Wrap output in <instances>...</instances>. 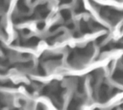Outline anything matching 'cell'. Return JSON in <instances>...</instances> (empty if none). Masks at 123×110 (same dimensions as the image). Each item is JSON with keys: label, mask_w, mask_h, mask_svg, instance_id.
Returning <instances> with one entry per match:
<instances>
[{"label": "cell", "mask_w": 123, "mask_h": 110, "mask_svg": "<svg viewBox=\"0 0 123 110\" xmlns=\"http://www.w3.org/2000/svg\"><path fill=\"white\" fill-rule=\"evenodd\" d=\"M104 39H105V36H104V35H102V36H100L96 41H97V43L99 44V43H101L102 41H104Z\"/></svg>", "instance_id": "obj_4"}, {"label": "cell", "mask_w": 123, "mask_h": 110, "mask_svg": "<svg viewBox=\"0 0 123 110\" xmlns=\"http://www.w3.org/2000/svg\"><path fill=\"white\" fill-rule=\"evenodd\" d=\"M43 25H44L43 23H39L38 24V29H42L43 28Z\"/></svg>", "instance_id": "obj_6"}, {"label": "cell", "mask_w": 123, "mask_h": 110, "mask_svg": "<svg viewBox=\"0 0 123 110\" xmlns=\"http://www.w3.org/2000/svg\"><path fill=\"white\" fill-rule=\"evenodd\" d=\"M61 14H62V18H64L65 20H68V19L71 17V12H70L68 10H63V11H62Z\"/></svg>", "instance_id": "obj_2"}, {"label": "cell", "mask_w": 123, "mask_h": 110, "mask_svg": "<svg viewBox=\"0 0 123 110\" xmlns=\"http://www.w3.org/2000/svg\"><path fill=\"white\" fill-rule=\"evenodd\" d=\"M75 11H76L77 13H80V12L84 11V4H83V2H82L81 0H79V2H78V4H77V7H76Z\"/></svg>", "instance_id": "obj_3"}, {"label": "cell", "mask_w": 123, "mask_h": 110, "mask_svg": "<svg viewBox=\"0 0 123 110\" xmlns=\"http://www.w3.org/2000/svg\"><path fill=\"white\" fill-rule=\"evenodd\" d=\"M17 8H18V10L20 11H22V12H25V11H28V7H27V5L22 1V0H19L18 1V3H17Z\"/></svg>", "instance_id": "obj_1"}, {"label": "cell", "mask_w": 123, "mask_h": 110, "mask_svg": "<svg viewBox=\"0 0 123 110\" xmlns=\"http://www.w3.org/2000/svg\"><path fill=\"white\" fill-rule=\"evenodd\" d=\"M71 1L72 0H61V3L62 4H69V3H71Z\"/></svg>", "instance_id": "obj_5"}]
</instances>
